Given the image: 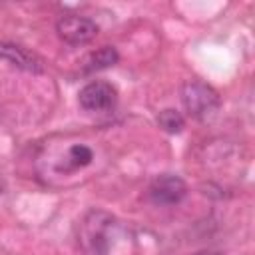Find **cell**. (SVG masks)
<instances>
[{
	"instance_id": "1",
	"label": "cell",
	"mask_w": 255,
	"mask_h": 255,
	"mask_svg": "<svg viewBox=\"0 0 255 255\" xmlns=\"http://www.w3.org/2000/svg\"><path fill=\"white\" fill-rule=\"evenodd\" d=\"M181 102L187 114L199 122L211 120L219 110V96L217 92L199 80H187L181 86Z\"/></svg>"
},
{
	"instance_id": "2",
	"label": "cell",
	"mask_w": 255,
	"mask_h": 255,
	"mask_svg": "<svg viewBox=\"0 0 255 255\" xmlns=\"http://www.w3.org/2000/svg\"><path fill=\"white\" fill-rule=\"evenodd\" d=\"M114 231V219L106 213L92 211L82 223L80 243L86 255H108L110 235Z\"/></svg>"
},
{
	"instance_id": "3",
	"label": "cell",
	"mask_w": 255,
	"mask_h": 255,
	"mask_svg": "<svg viewBox=\"0 0 255 255\" xmlns=\"http://www.w3.org/2000/svg\"><path fill=\"white\" fill-rule=\"evenodd\" d=\"M56 32H58L60 40L66 42L68 46H84L96 38L98 26L94 20H90L86 16L72 14V16H64L58 20Z\"/></svg>"
},
{
	"instance_id": "4",
	"label": "cell",
	"mask_w": 255,
	"mask_h": 255,
	"mask_svg": "<svg viewBox=\"0 0 255 255\" xmlns=\"http://www.w3.org/2000/svg\"><path fill=\"white\" fill-rule=\"evenodd\" d=\"M147 193L155 205H175L185 197L187 185L181 177L171 175V173H163L151 181Z\"/></svg>"
},
{
	"instance_id": "5",
	"label": "cell",
	"mask_w": 255,
	"mask_h": 255,
	"mask_svg": "<svg viewBox=\"0 0 255 255\" xmlns=\"http://www.w3.org/2000/svg\"><path fill=\"white\" fill-rule=\"evenodd\" d=\"M78 102L86 112H106L116 104V90L108 82H90L80 90Z\"/></svg>"
},
{
	"instance_id": "6",
	"label": "cell",
	"mask_w": 255,
	"mask_h": 255,
	"mask_svg": "<svg viewBox=\"0 0 255 255\" xmlns=\"http://www.w3.org/2000/svg\"><path fill=\"white\" fill-rule=\"evenodd\" d=\"M0 60L12 64L14 68L34 72V74H40L44 70V64L36 54L28 52L26 48L12 44V42H0Z\"/></svg>"
},
{
	"instance_id": "7",
	"label": "cell",
	"mask_w": 255,
	"mask_h": 255,
	"mask_svg": "<svg viewBox=\"0 0 255 255\" xmlns=\"http://www.w3.org/2000/svg\"><path fill=\"white\" fill-rule=\"evenodd\" d=\"M118 60H120L118 50H116L114 46H104V48L92 52V54L84 60V66H82V68H84L86 74H92V72H100V70H106V68L118 64Z\"/></svg>"
},
{
	"instance_id": "8",
	"label": "cell",
	"mask_w": 255,
	"mask_h": 255,
	"mask_svg": "<svg viewBox=\"0 0 255 255\" xmlns=\"http://www.w3.org/2000/svg\"><path fill=\"white\" fill-rule=\"evenodd\" d=\"M92 159H94V151L84 143H76L66 151V169L86 167L92 163Z\"/></svg>"
},
{
	"instance_id": "9",
	"label": "cell",
	"mask_w": 255,
	"mask_h": 255,
	"mask_svg": "<svg viewBox=\"0 0 255 255\" xmlns=\"http://www.w3.org/2000/svg\"><path fill=\"white\" fill-rule=\"evenodd\" d=\"M157 124H159V128H161L163 131H167V133H179V131L183 129V126H185L183 116H181L179 112L171 110V108L159 112V116H157Z\"/></svg>"
},
{
	"instance_id": "10",
	"label": "cell",
	"mask_w": 255,
	"mask_h": 255,
	"mask_svg": "<svg viewBox=\"0 0 255 255\" xmlns=\"http://www.w3.org/2000/svg\"><path fill=\"white\" fill-rule=\"evenodd\" d=\"M193 255H219V253H213V251H199V253H193Z\"/></svg>"
}]
</instances>
